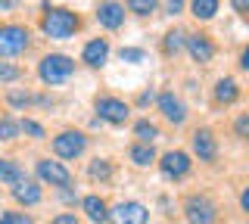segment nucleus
Segmentation results:
<instances>
[{
  "label": "nucleus",
  "instance_id": "393cba45",
  "mask_svg": "<svg viewBox=\"0 0 249 224\" xmlns=\"http://www.w3.org/2000/svg\"><path fill=\"white\" fill-rule=\"evenodd\" d=\"M19 131H25V134H31V137H35V140H44V128L41 125H37V121H31V119H25V121H22V125H19Z\"/></svg>",
  "mask_w": 249,
  "mask_h": 224
},
{
  "label": "nucleus",
  "instance_id": "c756f323",
  "mask_svg": "<svg viewBox=\"0 0 249 224\" xmlns=\"http://www.w3.org/2000/svg\"><path fill=\"white\" fill-rule=\"evenodd\" d=\"M10 103H13V106H28L31 97L25 94V90H10Z\"/></svg>",
  "mask_w": 249,
  "mask_h": 224
},
{
  "label": "nucleus",
  "instance_id": "f03ea898",
  "mask_svg": "<svg viewBox=\"0 0 249 224\" xmlns=\"http://www.w3.org/2000/svg\"><path fill=\"white\" fill-rule=\"evenodd\" d=\"M41 81L47 84H59V81H66V78H72V72H75V63L69 56H62V53H50V56H44L41 59Z\"/></svg>",
  "mask_w": 249,
  "mask_h": 224
},
{
  "label": "nucleus",
  "instance_id": "412c9836",
  "mask_svg": "<svg viewBox=\"0 0 249 224\" xmlns=\"http://www.w3.org/2000/svg\"><path fill=\"white\" fill-rule=\"evenodd\" d=\"M162 47H165L168 56H175L178 50H184V47H187V34L181 32V28H175V32H168V34H165V44H162Z\"/></svg>",
  "mask_w": 249,
  "mask_h": 224
},
{
  "label": "nucleus",
  "instance_id": "0eeeda50",
  "mask_svg": "<svg viewBox=\"0 0 249 224\" xmlns=\"http://www.w3.org/2000/svg\"><path fill=\"white\" fill-rule=\"evenodd\" d=\"M146 218H150V212L140 203H119L109 212V221L112 224H146Z\"/></svg>",
  "mask_w": 249,
  "mask_h": 224
},
{
  "label": "nucleus",
  "instance_id": "aec40b11",
  "mask_svg": "<svg viewBox=\"0 0 249 224\" xmlns=\"http://www.w3.org/2000/svg\"><path fill=\"white\" fill-rule=\"evenodd\" d=\"M190 10H193V16H196V19L206 22V19H212L215 13H218V0H193Z\"/></svg>",
  "mask_w": 249,
  "mask_h": 224
},
{
  "label": "nucleus",
  "instance_id": "2f4dec72",
  "mask_svg": "<svg viewBox=\"0 0 249 224\" xmlns=\"http://www.w3.org/2000/svg\"><path fill=\"white\" fill-rule=\"evenodd\" d=\"M53 224H78V218H75V215H56Z\"/></svg>",
  "mask_w": 249,
  "mask_h": 224
},
{
  "label": "nucleus",
  "instance_id": "5701e85b",
  "mask_svg": "<svg viewBox=\"0 0 249 224\" xmlns=\"http://www.w3.org/2000/svg\"><path fill=\"white\" fill-rule=\"evenodd\" d=\"M88 172H90L93 181H106V177L112 174V165H109L106 159H97V162H90V168H88Z\"/></svg>",
  "mask_w": 249,
  "mask_h": 224
},
{
  "label": "nucleus",
  "instance_id": "cd10ccee",
  "mask_svg": "<svg viewBox=\"0 0 249 224\" xmlns=\"http://www.w3.org/2000/svg\"><path fill=\"white\" fill-rule=\"evenodd\" d=\"M19 78H22V69L0 63V81H19Z\"/></svg>",
  "mask_w": 249,
  "mask_h": 224
},
{
  "label": "nucleus",
  "instance_id": "a878e982",
  "mask_svg": "<svg viewBox=\"0 0 249 224\" xmlns=\"http://www.w3.org/2000/svg\"><path fill=\"white\" fill-rule=\"evenodd\" d=\"M16 134H19V125L10 119H0V140H13Z\"/></svg>",
  "mask_w": 249,
  "mask_h": 224
},
{
  "label": "nucleus",
  "instance_id": "473e14b6",
  "mask_svg": "<svg viewBox=\"0 0 249 224\" xmlns=\"http://www.w3.org/2000/svg\"><path fill=\"white\" fill-rule=\"evenodd\" d=\"M181 6H184V0H168V13H171V16L181 13Z\"/></svg>",
  "mask_w": 249,
  "mask_h": 224
},
{
  "label": "nucleus",
  "instance_id": "4468645a",
  "mask_svg": "<svg viewBox=\"0 0 249 224\" xmlns=\"http://www.w3.org/2000/svg\"><path fill=\"white\" fill-rule=\"evenodd\" d=\"M81 56H84V63L93 66V69L103 66V63H106V56H109V41H106V37H97V41H90L88 47H84Z\"/></svg>",
  "mask_w": 249,
  "mask_h": 224
},
{
  "label": "nucleus",
  "instance_id": "f8f14e48",
  "mask_svg": "<svg viewBox=\"0 0 249 224\" xmlns=\"http://www.w3.org/2000/svg\"><path fill=\"white\" fill-rule=\"evenodd\" d=\"M193 153L202 159V162H212L215 159V153H218V146H215V137H212V131L209 128H199V131H193Z\"/></svg>",
  "mask_w": 249,
  "mask_h": 224
},
{
  "label": "nucleus",
  "instance_id": "ddd939ff",
  "mask_svg": "<svg viewBox=\"0 0 249 224\" xmlns=\"http://www.w3.org/2000/svg\"><path fill=\"white\" fill-rule=\"evenodd\" d=\"M159 109H162V115H165L171 125H181V121L187 119V106H184V100H181V97H175V94H162V97H159Z\"/></svg>",
  "mask_w": 249,
  "mask_h": 224
},
{
  "label": "nucleus",
  "instance_id": "20e7f679",
  "mask_svg": "<svg viewBox=\"0 0 249 224\" xmlns=\"http://www.w3.org/2000/svg\"><path fill=\"white\" fill-rule=\"evenodd\" d=\"M184 212H187V221L190 224H212L218 218V206L209 196H190L184 203Z\"/></svg>",
  "mask_w": 249,
  "mask_h": 224
},
{
  "label": "nucleus",
  "instance_id": "2eb2a0df",
  "mask_svg": "<svg viewBox=\"0 0 249 224\" xmlns=\"http://www.w3.org/2000/svg\"><path fill=\"white\" fill-rule=\"evenodd\" d=\"M81 208L88 212V218L93 221V224H103L106 218H109V208H106V203L100 196H84L81 199Z\"/></svg>",
  "mask_w": 249,
  "mask_h": 224
},
{
  "label": "nucleus",
  "instance_id": "423d86ee",
  "mask_svg": "<svg viewBox=\"0 0 249 224\" xmlns=\"http://www.w3.org/2000/svg\"><path fill=\"white\" fill-rule=\"evenodd\" d=\"M28 47V32L22 25H6L0 28V56H16Z\"/></svg>",
  "mask_w": 249,
  "mask_h": 224
},
{
  "label": "nucleus",
  "instance_id": "b1692460",
  "mask_svg": "<svg viewBox=\"0 0 249 224\" xmlns=\"http://www.w3.org/2000/svg\"><path fill=\"white\" fill-rule=\"evenodd\" d=\"M131 13H137V16H150V13L156 10V0H128Z\"/></svg>",
  "mask_w": 249,
  "mask_h": 224
},
{
  "label": "nucleus",
  "instance_id": "dca6fc26",
  "mask_svg": "<svg viewBox=\"0 0 249 224\" xmlns=\"http://www.w3.org/2000/svg\"><path fill=\"white\" fill-rule=\"evenodd\" d=\"M13 196L25 206H35V203H41V187H37L35 181H19L13 187Z\"/></svg>",
  "mask_w": 249,
  "mask_h": 224
},
{
  "label": "nucleus",
  "instance_id": "f257e3e1",
  "mask_svg": "<svg viewBox=\"0 0 249 224\" xmlns=\"http://www.w3.org/2000/svg\"><path fill=\"white\" fill-rule=\"evenodd\" d=\"M41 28H44V34L56 37V41H66V37H72L78 28H81V19H78V13L56 6V10H47L44 13Z\"/></svg>",
  "mask_w": 249,
  "mask_h": 224
},
{
  "label": "nucleus",
  "instance_id": "f3484780",
  "mask_svg": "<svg viewBox=\"0 0 249 224\" xmlns=\"http://www.w3.org/2000/svg\"><path fill=\"white\" fill-rule=\"evenodd\" d=\"M237 97H240V90H237V81L233 78H221L215 84V100L218 103H233Z\"/></svg>",
  "mask_w": 249,
  "mask_h": 224
},
{
  "label": "nucleus",
  "instance_id": "7ed1b4c3",
  "mask_svg": "<svg viewBox=\"0 0 249 224\" xmlns=\"http://www.w3.org/2000/svg\"><path fill=\"white\" fill-rule=\"evenodd\" d=\"M84 146H88V137L81 131H59L53 137V153L59 159H78L84 153Z\"/></svg>",
  "mask_w": 249,
  "mask_h": 224
},
{
  "label": "nucleus",
  "instance_id": "72a5a7b5",
  "mask_svg": "<svg viewBox=\"0 0 249 224\" xmlns=\"http://www.w3.org/2000/svg\"><path fill=\"white\" fill-rule=\"evenodd\" d=\"M240 69H243V72H249V47L240 53Z\"/></svg>",
  "mask_w": 249,
  "mask_h": 224
},
{
  "label": "nucleus",
  "instance_id": "7c9ffc66",
  "mask_svg": "<svg viewBox=\"0 0 249 224\" xmlns=\"http://www.w3.org/2000/svg\"><path fill=\"white\" fill-rule=\"evenodd\" d=\"M233 128H237V134H240V137H249V115H240Z\"/></svg>",
  "mask_w": 249,
  "mask_h": 224
},
{
  "label": "nucleus",
  "instance_id": "f704fd0d",
  "mask_svg": "<svg viewBox=\"0 0 249 224\" xmlns=\"http://www.w3.org/2000/svg\"><path fill=\"white\" fill-rule=\"evenodd\" d=\"M240 206H243V212H249V187L243 190V196H240Z\"/></svg>",
  "mask_w": 249,
  "mask_h": 224
},
{
  "label": "nucleus",
  "instance_id": "e433bc0d",
  "mask_svg": "<svg viewBox=\"0 0 249 224\" xmlns=\"http://www.w3.org/2000/svg\"><path fill=\"white\" fill-rule=\"evenodd\" d=\"M233 6L237 10H249V0H233Z\"/></svg>",
  "mask_w": 249,
  "mask_h": 224
},
{
  "label": "nucleus",
  "instance_id": "6e6552de",
  "mask_svg": "<svg viewBox=\"0 0 249 224\" xmlns=\"http://www.w3.org/2000/svg\"><path fill=\"white\" fill-rule=\"evenodd\" d=\"M37 177L47 181V184H53V187H69V184H72L69 168L62 165V162H50V159H41V162H37Z\"/></svg>",
  "mask_w": 249,
  "mask_h": 224
},
{
  "label": "nucleus",
  "instance_id": "c85d7f7f",
  "mask_svg": "<svg viewBox=\"0 0 249 224\" xmlns=\"http://www.w3.org/2000/svg\"><path fill=\"white\" fill-rule=\"evenodd\" d=\"M122 59H124V63H140V59H143V50H137V47H122Z\"/></svg>",
  "mask_w": 249,
  "mask_h": 224
},
{
  "label": "nucleus",
  "instance_id": "6ab92c4d",
  "mask_svg": "<svg viewBox=\"0 0 249 224\" xmlns=\"http://www.w3.org/2000/svg\"><path fill=\"white\" fill-rule=\"evenodd\" d=\"M22 181V168L13 159H0V184H19Z\"/></svg>",
  "mask_w": 249,
  "mask_h": 224
},
{
  "label": "nucleus",
  "instance_id": "1a4fd4ad",
  "mask_svg": "<svg viewBox=\"0 0 249 224\" xmlns=\"http://www.w3.org/2000/svg\"><path fill=\"white\" fill-rule=\"evenodd\" d=\"M159 168H162V174H165V177H184L187 172H190V156L181 153V150H171V153L162 156Z\"/></svg>",
  "mask_w": 249,
  "mask_h": 224
},
{
  "label": "nucleus",
  "instance_id": "4be33fe9",
  "mask_svg": "<svg viewBox=\"0 0 249 224\" xmlns=\"http://www.w3.org/2000/svg\"><path fill=\"white\" fill-rule=\"evenodd\" d=\"M134 134H137V140H140V143L150 146L156 137H159V128H156L153 121H146V119H143V121H137V125H134Z\"/></svg>",
  "mask_w": 249,
  "mask_h": 224
},
{
  "label": "nucleus",
  "instance_id": "c9c22d12",
  "mask_svg": "<svg viewBox=\"0 0 249 224\" xmlns=\"http://www.w3.org/2000/svg\"><path fill=\"white\" fill-rule=\"evenodd\" d=\"M16 3H19V0H0V10H13Z\"/></svg>",
  "mask_w": 249,
  "mask_h": 224
},
{
  "label": "nucleus",
  "instance_id": "a211bd4d",
  "mask_svg": "<svg viewBox=\"0 0 249 224\" xmlns=\"http://www.w3.org/2000/svg\"><path fill=\"white\" fill-rule=\"evenodd\" d=\"M128 156H131V162H134V165H140V168H146V165H153V162H156L153 146H146V143L131 146V150H128Z\"/></svg>",
  "mask_w": 249,
  "mask_h": 224
},
{
  "label": "nucleus",
  "instance_id": "39448f33",
  "mask_svg": "<svg viewBox=\"0 0 249 224\" xmlns=\"http://www.w3.org/2000/svg\"><path fill=\"white\" fill-rule=\"evenodd\" d=\"M93 106H97V112H100V119H106V121H112V125H124L128 121V115H131V109H128V103H122L119 97H97L93 100Z\"/></svg>",
  "mask_w": 249,
  "mask_h": 224
},
{
  "label": "nucleus",
  "instance_id": "9d476101",
  "mask_svg": "<svg viewBox=\"0 0 249 224\" xmlns=\"http://www.w3.org/2000/svg\"><path fill=\"white\" fill-rule=\"evenodd\" d=\"M187 50H190V56L196 59L199 66L212 63V56H215V47H212V41H209V34H199V32L187 37Z\"/></svg>",
  "mask_w": 249,
  "mask_h": 224
},
{
  "label": "nucleus",
  "instance_id": "bb28decb",
  "mask_svg": "<svg viewBox=\"0 0 249 224\" xmlns=\"http://www.w3.org/2000/svg\"><path fill=\"white\" fill-rule=\"evenodd\" d=\"M0 224H31V218L25 212H6V215H0Z\"/></svg>",
  "mask_w": 249,
  "mask_h": 224
},
{
  "label": "nucleus",
  "instance_id": "9b49d317",
  "mask_svg": "<svg viewBox=\"0 0 249 224\" xmlns=\"http://www.w3.org/2000/svg\"><path fill=\"white\" fill-rule=\"evenodd\" d=\"M97 22L103 28H119L124 22V6L115 3V0H103V3L97 6Z\"/></svg>",
  "mask_w": 249,
  "mask_h": 224
}]
</instances>
